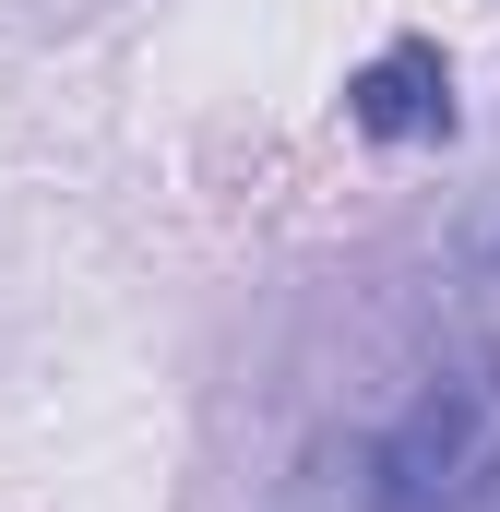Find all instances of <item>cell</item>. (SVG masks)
<instances>
[{
  "label": "cell",
  "instance_id": "obj_3",
  "mask_svg": "<svg viewBox=\"0 0 500 512\" xmlns=\"http://www.w3.org/2000/svg\"><path fill=\"white\" fill-rule=\"evenodd\" d=\"M274 512H381L370 501V441H310L298 477L274 489Z\"/></svg>",
  "mask_w": 500,
  "mask_h": 512
},
{
  "label": "cell",
  "instance_id": "obj_1",
  "mask_svg": "<svg viewBox=\"0 0 500 512\" xmlns=\"http://www.w3.org/2000/svg\"><path fill=\"white\" fill-rule=\"evenodd\" d=\"M477 477H500V441H489V417H477L465 382H429L370 441V501L381 512H465Z\"/></svg>",
  "mask_w": 500,
  "mask_h": 512
},
{
  "label": "cell",
  "instance_id": "obj_2",
  "mask_svg": "<svg viewBox=\"0 0 500 512\" xmlns=\"http://www.w3.org/2000/svg\"><path fill=\"white\" fill-rule=\"evenodd\" d=\"M346 120L370 131V143H441L453 131V60L429 36H393L370 72L346 84Z\"/></svg>",
  "mask_w": 500,
  "mask_h": 512
}]
</instances>
